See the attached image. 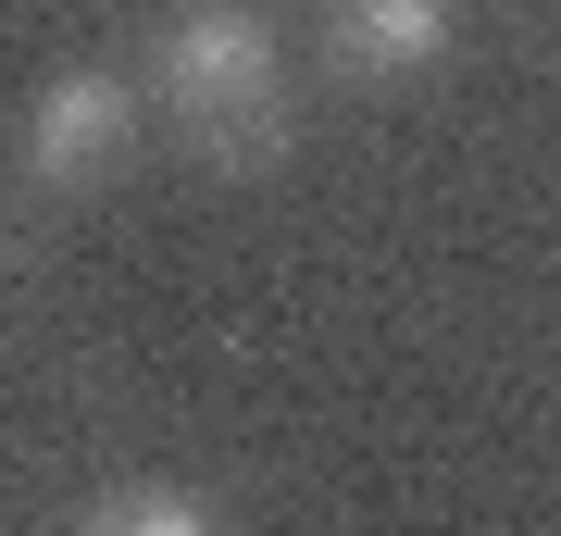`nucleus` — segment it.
Wrapping results in <instances>:
<instances>
[{"instance_id": "nucleus-1", "label": "nucleus", "mask_w": 561, "mask_h": 536, "mask_svg": "<svg viewBox=\"0 0 561 536\" xmlns=\"http://www.w3.org/2000/svg\"><path fill=\"white\" fill-rule=\"evenodd\" d=\"M150 88H162V113L201 150H225V162H262L287 138V38L250 0H187V13L162 25V50H150Z\"/></svg>"}, {"instance_id": "nucleus-2", "label": "nucleus", "mask_w": 561, "mask_h": 536, "mask_svg": "<svg viewBox=\"0 0 561 536\" xmlns=\"http://www.w3.org/2000/svg\"><path fill=\"white\" fill-rule=\"evenodd\" d=\"M125 138H138V88H125L113 62H76V76H50L38 113H25V187H88V175H113Z\"/></svg>"}, {"instance_id": "nucleus-3", "label": "nucleus", "mask_w": 561, "mask_h": 536, "mask_svg": "<svg viewBox=\"0 0 561 536\" xmlns=\"http://www.w3.org/2000/svg\"><path fill=\"white\" fill-rule=\"evenodd\" d=\"M449 50V0H337L324 13V62L337 76H424Z\"/></svg>"}, {"instance_id": "nucleus-4", "label": "nucleus", "mask_w": 561, "mask_h": 536, "mask_svg": "<svg viewBox=\"0 0 561 536\" xmlns=\"http://www.w3.org/2000/svg\"><path fill=\"white\" fill-rule=\"evenodd\" d=\"M88 536H225V524H213L187 487H125V499H101V524H88Z\"/></svg>"}]
</instances>
